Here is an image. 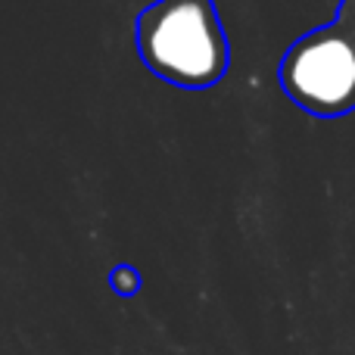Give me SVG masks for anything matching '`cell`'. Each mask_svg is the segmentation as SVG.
<instances>
[{
	"instance_id": "6da1fadb",
	"label": "cell",
	"mask_w": 355,
	"mask_h": 355,
	"mask_svg": "<svg viewBox=\"0 0 355 355\" xmlns=\"http://www.w3.org/2000/svg\"><path fill=\"white\" fill-rule=\"evenodd\" d=\"M135 35L144 66L184 91L218 85L231 66V44L212 0H156L141 10Z\"/></svg>"
},
{
	"instance_id": "7a4b0ae2",
	"label": "cell",
	"mask_w": 355,
	"mask_h": 355,
	"mask_svg": "<svg viewBox=\"0 0 355 355\" xmlns=\"http://www.w3.org/2000/svg\"><path fill=\"white\" fill-rule=\"evenodd\" d=\"M277 81L309 116H349L355 110V0H340L331 22L290 44Z\"/></svg>"
},
{
	"instance_id": "3957f363",
	"label": "cell",
	"mask_w": 355,
	"mask_h": 355,
	"mask_svg": "<svg viewBox=\"0 0 355 355\" xmlns=\"http://www.w3.org/2000/svg\"><path fill=\"white\" fill-rule=\"evenodd\" d=\"M112 287H116V293L131 296V293H137V287H141V277H137V271H135V268L122 265V268L112 271Z\"/></svg>"
}]
</instances>
